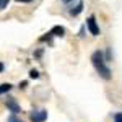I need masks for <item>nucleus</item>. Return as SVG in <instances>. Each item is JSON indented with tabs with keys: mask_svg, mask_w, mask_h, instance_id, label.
<instances>
[{
	"mask_svg": "<svg viewBox=\"0 0 122 122\" xmlns=\"http://www.w3.org/2000/svg\"><path fill=\"white\" fill-rule=\"evenodd\" d=\"M91 62H93V65H94V68H96V72L103 76L104 80H111V70H109V67L106 65L104 54L101 52V51H96V52H93V56H91Z\"/></svg>",
	"mask_w": 122,
	"mask_h": 122,
	"instance_id": "f257e3e1",
	"label": "nucleus"
},
{
	"mask_svg": "<svg viewBox=\"0 0 122 122\" xmlns=\"http://www.w3.org/2000/svg\"><path fill=\"white\" fill-rule=\"evenodd\" d=\"M86 26H88L90 33H91L93 36H98V34H99V26H98V23H96V18H94L93 15H91L90 18L86 20Z\"/></svg>",
	"mask_w": 122,
	"mask_h": 122,
	"instance_id": "f03ea898",
	"label": "nucleus"
},
{
	"mask_svg": "<svg viewBox=\"0 0 122 122\" xmlns=\"http://www.w3.org/2000/svg\"><path fill=\"white\" fill-rule=\"evenodd\" d=\"M47 119V111H34L31 114V121L33 122H44Z\"/></svg>",
	"mask_w": 122,
	"mask_h": 122,
	"instance_id": "7ed1b4c3",
	"label": "nucleus"
},
{
	"mask_svg": "<svg viewBox=\"0 0 122 122\" xmlns=\"http://www.w3.org/2000/svg\"><path fill=\"white\" fill-rule=\"evenodd\" d=\"M7 106H8V109L15 114V116L21 112V107L18 106V103H16V99H15V98H8V99H7Z\"/></svg>",
	"mask_w": 122,
	"mask_h": 122,
	"instance_id": "20e7f679",
	"label": "nucleus"
},
{
	"mask_svg": "<svg viewBox=\"0 0 122 122\" xmlns=\"http://www.w3.org/2000/svg\"><path fill=\"white\" fill-rule=\"evenodd\" d=\"M51 34H52V36H60V38H62V36L65 34V29L62 28V26H54V28L51 29Z\"/></svg>",
	"mask_w": 122,
	"mask_h": 122,
	"instance_id": "39448f33",
	"label": "nucleus"
},
{
	"mask_svg": "<svg viewBox=\"0 0 122 122\" xmlns=\"http://www.w3.org/2000/svg\"><path fill=\"white\" fill-rule=\"evenodd\" d=\"M10 90H11V85H10V83H3V85H0V94L8 93Z\"/></svg>",
	"mask_w": 122,
	"mask_h": 122,
	"instance_id": "423d86ee",
	"label": "nucleus"
},
{
	"mask_svg": "<svg viewBox=\"0 0 122 122\" xmlns=\"http://www.w3.org/2000/svg\"><path fill=\"white\" fill-rule=\"evenodd\" d=\"M81 10H83V3H81V2H80V3H78V5H76V8H75V10H72V11H70V13H72V15H73V16H76V15H78V13H80V11H81Z\"/></svg>",
	"mask_w": 122,
	"mask_h": 122,
	"instance_id": "0eeeda50",
	"label": "nucleus"
},
{
	"mask_svg": "<svg viewBox=\"0 0 122 122\" xmlns=\"http://www.w3.org/2000/svg\"><path fill=\"white\" fill-rule=\"evenodd\" d=\"M114 122H122V112L114 114Z\"/></svg>",
	"mask_w": 122,
	"mask_h": 122,
	"instance_id": "6e6552de",
	"label": "nucleus"
},
{
	"mask_svg": "<svg viewBox=\"0 0 122 122\" xmlns=\"http://www.w3.org/2000/svg\"><path fill=\"white\" fill-rule=\"evenodd\" d=\"M29 76H31V78H38V76H39L38 70H31V72H29Z\"/></svg>",
	"mask_w": 122,
	"mask_h": 122,
	"instance_id": "1a4fd4ad",
	"label": "nucleus"
},
{
	"mask_svg": "<svg viewBox=\"0 0 122 122\" xmlns=\"http://www.w3.org/2000/svg\"><path fill=\"white\" fill-rule=\"evenodd\" d=\"M7 3H8V0H0V10H3L7 7Z\"/></svg>",
	"mask_w": 122,
	"mask_h": 122,
	"instance_id": "9d476101",
	"label": "nucleus"
},
{
	"mask_svg": "<svg viewBox=\"0 0 122 122\" xmlns=\"http://www.w3.org/2000/svg\"><path fill=\"white\" fill-rule=\"evenodd\" d=\"M8 122H23V121H18V119H16L15 116H11V117L8 119Z\"/></svg>",
	"mask_w": 122,
	"mask_h": 122,
	"instance_id": "9b49d317",
	"label": "nucleus"
},
{
	"mask_svg": "<svg viewBox=\"0 0 122 122\" xmlns=\"http://www.w3.org/2000/svg\"><path fill=\"white\" fill-rule=\"evenodd\" d=\"M16 2H23V3H28V2H33V0H16Z\"/></svg>",
	"mask_w": 122,
	"mask_h": 122,
	"instance_id": "f8f14e48",
	"label": "nucleus"
},
{
	"mask_svg": "<svg viewBox=\"0 0 122 122\" xmlns=\"http://www.w3.org/2000/svg\"><path fill=\"white\" fill-rule=\"evenodd\" d=\"M2 70H3V65H2V64H0V72H2Z\"/></svg>",
	"mask_w": 122,
	"mask_h": 122,
	"instance_id": "ddd939ff",
	"label": "nucleus"
},
{
	"mask_svg": "<svg viewBox=\"0 0 122 122\" xmlns=\"http://www.w3.org/2000/svg\"><path fill=\"white\" fill-rule=\"evenodd\" d=\"M64 2H70V0H64Z\"/></svg>",
	"mask_w": 122,
	"mask_h": 122,
	"instance_id": "4468645a",
	"label": "nucleus"
}]
</instances>
